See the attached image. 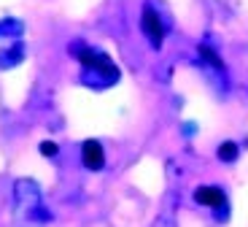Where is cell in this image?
I'll use <instances>...</instances> for the list:
<instances>
[{
    "mask_svg": "<svg viewBox=\"0 0 248 227\" xmlns=\"http://www.w3.org/2000/svg\"><path fill=\"white\" fill-rule=\"evenodd\" d=\"M81 157H84V165H87L89 171H100V168L106 165V152H103V146H100L97 141H84Z\"/></svg>",
    "mask_w": 248,
    "mask_h": 227,
    "instance_id": "obj_1",
    "label": "cell"
},
{
    "mask_svg": "<svg viewBox=\"0 0 248 227\" xmlns=\"http://www.w3.org/2000/svg\"><path fill=\"white\" fill-rule=\"evenodd\" d=\"M57 152H60V149H57V143H51V141L41 143V154H46V157H54Z\"/></svg>",
    "mask_w": 248,
    "mask_h": 227,
    "instance_id": "obj_5",
    "label": "cell"
},
{
    "mask_svg": "<svg viewBox=\"0 0 248 227\" xmlns=\"http://www.w3.org/2000/svg\"><path fill=\"white\" fill-rule=\"evenodd\" d=\"M194 200L202 203V206H221L224 203V192L218 187H200L194 192Z\"/></svg>",
    "mask_w": 248,
    "mask_h": 227,
    "instance_id": "obj_3",
    "label": "cell"
},
{
    "mask_svg": "<svg viewBox=\"0 0 248 227\" xmlns=\"http://www.w3.org/2000/svg\"><path fill=\"white\" fill-rule=\"evenodd\" d=\"M143 30H146V35L151 38L154 46L162 43V22H159V17L154 14V8H146V11H143Z\"/></svg>",
    "mask_w": 248,
    "mask_h": 227,
    "instance_id": "obj_2",
    "label": "cell"
},
{
    "mask_svg": "<svg viewBox=\"0 0 248 227\" xmlns=\"http://www.w3.org/2000/svg\"><path fill=\"white\" fill-rule=\"evenodd\" d=\"M218 157H221L224 162H232L237 157V146L232 141H227V143H221V146H218Z\"/></svg>",
    "mask_w": 248,
    "mask_h": 227,
    "instance_id": "obj_4",
    "label": "cell"
}]
</instances>
